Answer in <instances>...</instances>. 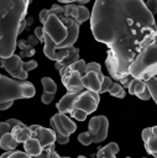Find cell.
I'll list each match as a JSON object with an SVG mask.
<instances>
[{
	"label": "cell",
	"mask_w": 157,
	"mask_h": 158,
	"mask_svg": "<svg viewBox=\"0 0 157 158\" xmlns=\"http://www.w3.org/2000/svg\"><path fill=\"white\" fill-rule=\"evenodd\" d=\"M35 36H36V38L40 41V42H42L43 41V30H42V27H36V30H35Z\"/></svg>",
	"instance_id": "ab89813d"
},
{
	"label": "cell",
	"mask_w": 157,
	"mask_h": 158,
	"mask_svg": "<svg viewBox=\"0 0 157 158\" xmlns=\"http://www.w3.org/2000/svg\"><path fill=\"white\" fill-rule=\"evenodd\" d=\"M0 158H32V157L28 156L26 152L14 149V151H6L4 154L0 156Z\"/></svg>",
	"instance_id": "f1b7e54d"
},
{
	"label": "cell",
	"mask_w": 157,
	"mask_h": 158,
	"mask_svg": "<svg viewBox=\"0 0 157 158\" xmlns=\"http://www.w3.org/2000/svg\"><path fill=\"white\" fill-rule=\"evenodd\" d=\"M78 158H87V157H84V156H78Z\"/></svg>",
	"instance_id": "7dc6e473"
},
{
	"label": "cell",
	"mask_w": 157,
	"mask_h": 158,
	"mask_svg": "<svg viewBox=\"0 0 157 158\" xmlns=\"http://www.w3.org/2000/svg\"><path fill=\"white\" fill-rule=\"evenodd\" d=\"M41 83H42V86L45 89V93L56 94V91H57V84L53 81V79H51L48 77H43L41 79Z\"/></svg>",
	"instance_id": "83f0119b"
},
{
	"label": "cell",
	"mask_w": 157,
	"mask_h": 158,
	"mask_svg": "<svg viewBox=\"0 0 157 158\" xmlns=\"http://www.w3.org/2000/svg\"><path fill=\"white\" fill-rule=\"evenodd\" d=\"M6 122H7L12 128H14V127H16V126H22V125H25L23 122H21L20 120H16V118H9Z\"/></svg>",
	"instance_id": "60d3db41"
},
{
	"label": "cell",
	"mask_w": 157,
	"mask_h": 158,
	"mask_svg": "<svg viewBox=\"0 0 157 158\" xmlns=\"http://www.w3.org/2000/svg\"><path fill=\"white\" fill-rule=\"evenodd\" d=\"M90 28L95 40L109 48L105 65L115 80L129 77L131 63L157 37L155 17L142 0L95 1Z\"/></svg>",
	"instance_id": "6da1fadb"
},
{
	"label": "cell",
	"mask_w": 157,
	"mask_h": 158,
	"mask_svg": "<svg viewBox=\"0 0 157 158\" xmlns=\"http://www.w3.org/2000/svg\"><path fill=\"white\" fill-rule=\"evenodd\" d=\"M36 90L33 84L27 80H15L0 75V104L14 101L16 99L32 98Z\"/></svg>",
	"instance_id": "5b68a950"
},
{
	"label": "cell",
	"mask_w": 157,
	"mask_h": 158,
	"mask_svg": "<svg viewBox=\"0 0 157 158\" xmlns=\"http://www.w3.org/2000/svg\"><path fill=\"white\" fill-rule=\"evenodd\" d=\"M63 11L70 17H73L79 25L87 21L88 19H90V11L83 5L67 4V5H63Z\"/></svg>",
	"instance_id": "7c38bea8"
},
{
	"label": "cell",
	"mask_w": 157,
	"mask_h": 158,
	"mask_svg": "<svg viewBox=\"0 0 157 158\" xmlns=\"http://www.w3.org/2000/svg\"><path fill=\"white\" fill-rule=\"evenodd\" d=\"M142 158H146V157H142Z\"/></svg>",
	"instance_id": "681fc988"
},
{
	"label": "cell",
	"mask_w": 157,
	"mask_h": 158,
	"mask_svg": "<svg viewBox=\"0 0 157 158\" xmlns=\"http://www.w3.org/2000/svg\"><path fill=\"white\" fill-rule=\"evenodd\" d=\"M99 101H100L99 94L90 91V90H83L75 98V100L73 102V109L82 110L87 115H89L96 110Z\"/></svg>",
	"instance_id": "8992f818"
},
{
	"label": "cell",
	"mask_w": 157,
	"mask_h": 158,
	"mask_svg": "<svg viewBox=\"0 0 157 158\" xmlns=\"http://www.w3.org/2000/svg\"><path fill=\"white\" fill-rule=\"evenodd\" d=\"M26 28V19H22L20 22V27H19V33L23 32V30Z\"/></svg>",
	"instance_id": "f6af8a7d"
},
{
	"label": "cell",
	"mask_w": 157,
	"mask_h": 158,
	"mask_svg": "<svg viewBox=\"0 0 157 158\" xmlns=\"http://www.w3.org/2000/svg\"><path fill=\"white\" fill-rule=\"evenodd\" d=\"M137 96H138L141 100H150V99H151V95H150V93L147 91V89H146L145 91H142L141 94H138Z\"/></svg>",
	"instance_id": "7bdbcfd3"
},
{
	"label": "cell",
	"mask_w": 157,
	"mask_h": 158,
	"mask_svg": "<svg viewBox=\"0 0 157 158\" xmlns=\"http://www.w3.org/2000/svg\"><path fill=\"white\" fill-rule=\"evenodd\" d=\"M30 2V0H0V58L14 54L20 22L26 17Z\"/></svg>",
	"instance_id": "7a4b0ae2"
},
{
	"label": "cell",
	"mask_w": 157,
	"mask_h": 158,
	"mask_svg": "<svg viewBox=\"0 0 157 158\" xmlns=\"http://www.w3.org/2000/svg\"><path fill=\"white\" fill-rule=\"evenodd\" d=\"M63 85L67 88L68 93H79L85 90L82 84V75L77 70H73L69 65L66 67L61 74Z\"/></svg>",
	"instance_id": "9c48e42d"
},
{
	"label": "cell",
	"mask_w": 157,
	"mask_h": 158,
	"mask_svg": "<svg viewBox=\"0 0 157 158\" xmlns=\"http://www.w3.org/2000/svg\"><path fill=\"white\" fill-rule=\"evenodd\" d=\"M145 85H146L147 91L151 95V99L156 102L157 101V79H156V77H152L147 81H145Z\"/></svg>",
	"instance_id": "d4e9b609"
},
{
	"label": "cell",
	"mask_w": 157,
	"mask_h": 158,
	"mask_svg": "<svg viewBox=\"0 0 157 158\" xmlns=\"http://www.w3.org/2000/svg\"><path fill=\"white\" fill-rule=\"evenodd\" d=\"M111 83H112V79H111L110 77H104L103 81H101V85H100V90H99V94L108 91V90H109V88H110V85H111Z\"/></svg>",
	"instance_id": "d6a6232c"
},
{
	"label": "cell",
	"mask_w": 157,
	"mask_h": 158,
	"mask_svg": "<svg viewBox=\"0 0 157 158\" xmlns=\"http://www.w3.org/2000/svg\"><path fill=\"white\" fill-rule=\"evenodd\" d=\"M32 22H33V19H32V17H28V19H26V26H30V25H32Z\"/></svg>",
	"instance_id": "bcb514c9"
},
{
	"label": "cell",
	"mask_w": 157,
	"mask_h": 158,
	"mask_svg": "<svg viewBox=\"0 0 157 158\" xmlns=\"http://www.w3.org/2000/svg\"><path fill=\"white\" fill-rule=\"evenodd\" d=\"M104 77H105L104 74L100 75L95 72H85V74L82 77V84H83L84 89L99 94L100 85H101V81H103Z\"/></svg>",
	"instance_id": "5bb4252c"
},
{
	"label": "cell",
	"mask_w": 157,
	"mask_h": 158,
	"mask_svg": "<svg viewBox=\"0 0 157 158\" xmlns=\"http://www.w3.org/2000/svg\"><path fill=\"white\" fill-rule=\"evenodd\" d=\"M47 15H48V10H47V9H43V10L40 11L38 17H40V21H41L42 25L46 22V20H47Z\"/></svg>",
	"instance_id": "f35d334b"
},
{
	"label": "cell",
	"mask_w": 157,
	"mask_h": 158,
	"mask_svg": "<svg viewBox=\"0 0 157 158\" xmlns=\"http://www.w3.org/2000/svg\"><path fill=\"white\" fill-rule=\"evenodd\" d=\"M12 104H14V101H7V102H2V104H0V111L9 109V107H10Z\"/></svg>",
	"instance_id": "ee69618b"
},
{
	"label": "cell",
	"mask_w": 157,
	"mask_h": 158,
	"mask_svg": "<svg viewBox=\"0 0 157 158\" xmlns=\"http://www.w3.org/2000/svg\"><path fill=\"white\" fill-rule=\"evenodd\" d=\"M89 135L93 138L94 143H100L103 142L106 136H108V130H109V120L104 115L94 116L89 120Z\"/></svg>",
	"instance_id": "52a82bcc"
},
{
	"label": "cell",
	"mask_w": 157,
	"mask_h": 158,
	"mask_svg": "<svg viewBox=\"0 0 157 158\" xmlns=\"http://www.w3.org/2000/svg\"><path fill=\"white\" fill-rule=\"evenodd\" d=\"M56 116H57V118H58V122H59V125L62 126V128L66 131V133L67 135H72L75 130H77V125L68 117V116H66V114H56Z\"/></svg>",
	"instance_id": "44dd1931"
},
{
	"label": "cell",
	"mask_w": 157,
	"mask_h": 158,
	"mask_svg": "<svg viewBox=\"0 0 157 158\" xmlns=\"http://www.w3.org/2000/svg\"><path fill=\"white\" fill-rule=\"evenodd\" d=\"M16 46L20 47V54H19V57H20L21 59H22V58H26V57H32V56H35V53H36L35 48H33L32 46H30V44L26 42V40H20V41H17V42H16Z\"/></svg>",
	"instance_id": "603a6c76"
},
{
	"label": "cell",
	"mask_w": 157,
	"mask_h": 158,
	"mask_svg": "<svg viewBox=\"0 0 157 158\" xmlns=\"http://www.w3.org/2000/svg\"><path fill=\"white\" fill-rule=\"evenodd\" d=\"M126 158H130V157H126Z\"/></svg>",
	"instance_id": "f907efd6"
},
{
	"label": "cell",
	"mask_w": 157,
	"mask_h": 158,
	"mask_svg": "<svg viewBox=\"0 0 157 158\" xmlns=\"http://www.w3.org/2000/svg\"><path fill=\"white\" fill-rule=\"evenodd\" d=\"M11 136L17 143H25L27 139L32 137V130L30 126L22 125V126H16L11 130Z\"/></svg>",
	"instance_id": "e0dca14e"
},
{
	"label": "cell",
	"mask_w": 157,
	"mask_h": 158,
	"mask_svg": "<svg viewBox=\"0 0 157 158\" xmlns=\"http://www.w3.org/2000/svg\"><path fill=\"white\" fill-rule=\"evenodd\" d=\"M30 128L32 130V137H35L40 142V146L42 148H45L49 144H54L56 135L52 130L42 127L40 125H32V126H30Z\"/></svg>",
	"instance_id": "8fae6325"
},
{
	"label": "cell",
	"mask_w": 157,
	"mask_h": 158,
	"mask_svg": "<svg viewBox=\"0 0 157 158\" xmlns=\"http://www.w3.org/2000/svg\"><path fill=\"white\" fill-rule=\"evenodd\" d=\"M17 142L14 139V137L11 136V132H7L5 135L1 136L0 138V148L5 149V151H14L17 147Z\"/></svg>",
	"instance_id": "7402d4cb"
},
{
	"label": "cell",
	"mask_w": 157,
	"mask_h": 158,
	"mask_svg": "<svg viewBox=\"0 0 157 158\" xmlns=\"http://www.w3.org/2000/svg\"><path fill=\"white\" fill-rule=\"evenodd\" d=\"M26 42H27L30 46H32V47L40 43V41L36 38V36H35V35H31V36H28V38H27V41H26Z\"/></svg>",
	"instance_id": "b9f144b4"
},
{
	"label": "cell",
	"mask_w": 157,
	"mask_h": 158,
	"mask_svg": "<svg viewBox=\"0 0 157 158\" xmlns=\"http://www.w3.org/2000/svg\"><path fill=\"white\" fill-rule=\"evenodd\" d=\"M61 158H70V157H61Z\"/></svg>",
	"instance_id": "c3c4849f"
},
{
	"label": "cell",
	"mask_w": 157,
	"mask_h": 158,
	"mask_svg": "<svg viewBox=\"0 0 157 158\" xmlns=\"http://www.w3.org/2000/svg\"><path fill=\"white\" fill-rule=\"evenodd\" d=\"M143 5H145V7L151 12V15H152V16L156 14V10H157V1H156V0L143 1Z\"/></svg>",
	"instance_id": "e575fe53"
},
{
	"label": "cell",
	"mask_w": 157,
	"mask_h": 158,
	"mask_svg": "<svg viewBox=\"0 0 157 158\" xmlns=\"http://www.w3.org/2000/svg\"><path fill=\"white\" fill-rule=\"evenodd\" d=\"M49 125H51L52 131H53L54 135H56V141H57L59 144H66V143L69 142V135H67L66 131L62 128V126L59 125L58 118H57L56 115H53L52 118L49 120Z\"/></svg>",
	"instance_id": "9a60e30c"
},
{
	"label": "cell",
	"mask_w": 157,
	"mask_h": 158,
	"mask_svg": "<svg viewBox=\"0 0 157 158\" xmlns=\"http://www.w3.org/2000/svg\"><path fill=\"white\" fill-rule=\"evenodd\" d=\"M108 91H109V94H110L111 96L120 98V99L125 98V95H126L125 89H124L119 83H116V81H112V83H111V85H110V88H109Z\"/></svg>",
	"instance_id": "484cf974"
},
{
	"label": "cell",
	"mask_w": 157,
	"mask_h": 158,
	"mask_svg": "<svg viewBox=\"0 0 157 158\" xmlns=\"http://www.w3.org/2000/svg\"><path fill=\"white\" fill-rule=\"evenodd\" d=\"M157 44L156 41L150 43L142 49V52L135 58V60L129 67V75L134 79L147 81L150 78L157 74Z\"/></svg>",
	"instance_id": "277c9868"
},
{
	"label": "cell",
	"mask_w": 157,
	"mask_h": 158,
	"mask_svg": "<svg viewBox=\"0 0 157 158\" xmlns=\"http://www.w3.org/2000/svg\"><path fill=\"white\" fill-rule=\"evenodd\" d=\"M23 149L31 157H37L42 152V147L40 146V142L35 137H31L23 143Z\"/></svg>",
	"instance_id": "ffe728a7"
},
{
	"label": "cell",
	"mask_w": 157,
	"mask_h": 158,
	"mask_svg": "<svg viewBox=\"0 0 157 158\" xmlns=\"http://www.w3.org/2000/svg\"><path fill=\"white\" fill-rule=\"evenodd\" d=\"M79 26L73 17L63 11V6L54 4L48 10L47 20L42 30L56 44V48L59 49L73 47L79 35Z\"/></svg>",
	"instance_id": "3957f363"
},
{
	"label": "cell",
	"mask_w": 157,
	"mask_h": 158,
	"mask_svg": "<svg viewBox=\"0 0 157 158\" xmlns=\"http://www.w3.org/2000/svg\"><path fill=\"white\" fill-rule=\"evenodd\" d=\"M69 114H70V116H72V117H74L75 120H79V121H84V120L87 118V114H85L84 111H82V110L73 109Z\"/></svg>",
	"instance_id": "836d02e7"
},
{
	"label": "cell",
	"mask_w": 157,
	"mask_h": 158,
	"mask_svg": "<svg viewBox=\"0 0 157 158\" xmlns=\"http://www.w3.org/2000/svg\"><path fill=\"white\" fill-rule=\"evenodd\" d=\"M79 93H67L64 96H62V99L56 105L59 114H67V112H70L73 110V102H74V100Z\"/></svg>",
	"instance_id": "2e32d148"
},
{
	"label": "cell",
	"mask_w": 157,
	"mask_h": 158,
	"mask_svg": "<svg viewBox=\"0 0 157 158\" xmlns=\"http://www.w3.org/2000/svg\"><path fill=\"white\" fill-rule=\"evenodd\" d=\"M33 158H61V157L56 152L54 144H49V146L42 148V152L37 157H33Z\"/></svg>",
	"instance_id": "4316f807"
},
{
	"label": "cell",
	"mask_w": 157,
	"mask_h": 158,
	"mask_svg": "<svg viewBox=\"0 0 157 158\" xmlns=\"http://www.w3.org/2000/svg\"><path fill=\"white\" fill-rule=\"evenodd\" d=\"M45 42V48H43V52L46 54L47 58H49L51 60H56V62H61L66 57H68L72 51L74 49V47H69V48H56V44L52 42V40L46 35L43 33V41Z\"/></svg>",
	"instance_id": "30bf717a"
},
{
	"label": "cell",
	"mask_w": 157,
	"mask_h": 158,
	"mask_svg": "<svg viewBox=\"0 0 157 158\" xmlns=\"http://www.w3.org/2000/svg\"><path fill=\"white\" fill-rule=\"evenodd\" d=\"M0 64L15 79L17 80L27 79V72H25L23 69V60L19 57V54H12L9 58H0Z\"/></svg>",
	"instance_id": "ba28073f"
},
{
	"label": "cell",
	"mask_w": 157,
	"mask_h": 158,
	"mask_svg": "<svg viewBox=\"0 0 157 158\" xmlns=\"http://www.w3.org/2000/svg\"><path fill=\"white\" fill-rule=\"evenodd\" d=\"M53 99H54V94H48V93H45V91H43L42 95H41V101H42L43 104H46V105L51 104Z\"/></svg>",
	"instance_id": "8d00e7d4"
},
{
	"label": "cell",
	"mask_w": 157,
	"mask_h": 158,
	"mask_svg": "<svg viewBox=\"0 0 157 158\" xmlns=\"http://www.w3.org/2000/svg\"><path fill=\"white\" fill-rule=\"evenodd\" d=\"M116 153H119V144L110 142L96 152V158H115Z\"/></svg>",
	"instance_id": "d6986e66"
},
{
	"label": "cell",
	"mask_w": 157,
	"mask_h": 158,
	"mask_svg": "<svg viewBox=\"0 0 157 158\" xmlns=\"http://www.w3.org/2000/svg\"><path fill=\"white\" fill-rule=\"evenodd\" d=\"M85 62L83 60V59H78L77 62H74L73 64H70L69 67L73 69V70H77L78 73H80V75L83 77L84 74H85Z\"/></svg>",
	"instance_id": "f546056e"
},
{
	"label": "cell",
	"mask_w": 157,
	"mask_h": 158,
	"mask_svg": "<svg viewBox=\"0 0 157 158\" xmlns=\"http://www.w3.org/2000/svg\"><path fill=\"white\" fill-rule=\"evenodd\" d=\"M127 89H129V93H130L131 95H136V96H137L138 94H141L142 91L146 90V85H145V81L132 78V79L130 80L129 85H127Z\"/></svg>",
	"instance_id": "cb8c5ba5"
},
{
	"label": "cell",
	"mask_w": 157,
	"mask_h": 158,
	"mask_svg": "<svg viewBox=\"0 0 157 158\" xmlns=\"http://www.w3.org/2000/svg\"><path fill=\"white\" fill-rule=\"evenodd\" d=\"M35 68H37V62L36 60L31 59L28 62H23V69H25V72L28 73L30 70H33Z\"/></svg>",
	"instance_id": "d590c367"
},
{
	"label": "cell",
	"mask_w": 157,
	"mask_h": 158,
	"mask_svg": "<svg viewBox=\"0 0 157 158\" xmlns=\"http://www.w3.org/2000/svg\"><path fill=\"white\" fill-rule=\"evenodd\" d=\"M142 139L145 143L146 151L153 156L157 157V127H147L142 131Z\"/></svg>",
	"instance_id": "4fadbf2b"
},
{
	"label": "cell",
	"mask_w": 157,
	"mask_h": 158,
	"mask_svg": "<svg viewBox=\"0 0 157 158\" xmlns=\"http://www.w3.org/2000/svg\"><path fill=\"white\" fill-rule=\"evenodd\" d=\"M85 72H95V73H98V74H103L101 73V67H100V64H98V63H95V62H91V63H88V64H85Z\"/></svg>",
	"instance_id": "1f68e13d"
},
{
	"label": "cell",
	"mask_w": 157,
	"mask_h": 158,
	"mask_svg": "<svg viewBox=\"0 0 157 158\" xmlns=\"http://www.w3.org/2000/svg\"><path fill=\"white\" fill-rule=\"evenodd\" d=\"M0 75H1V74H0Z\"/></svg>",
	"instance_id": "816d5d0a"
},
{
	"label": "cell",
	"mask_w": 157,
	"mask_h": 158,
	"mask_svg": "<svg viewBox=\"0 0 157 158\" xmlns=\"http://www.w3.org/2000/svg\"><path fill=\"white\" fill-rule=\"evenodd\" d=\"M78 59H79V48H75V47H74V49L72 51V53H70L68 57H66L63 60L56 62V63H54V67H56V69L59 72V75H61L62 72H63V69H64L66 67L73 64V63L77 62Z\"/></svg>",
	"instance_id": "ac0fdd59"
},
{
	"label": "cell",
	"mask_w": 157,
	"mask_h": 158,
	"mask_svg": "<svg viewBox=\"0 0 157 158\" xmlns=\"http://www.w3.org/2000/svg\"><path fill=\"white\" fill-rule=\"evenodd\" d=\"M78 141L83 144V146H89L90 143H93V138L91 136L89 135V132H83V133H79L78 135Z\"/></svg>",
	"instance_id": "4dcf8cb0"
},
{
	"label": "cell",
	"mask_w": 157,
	"mask_h": 158,
	"mask_svg": "<svg viewBox=\"0 0 157 158\" xmlns=\"http://www.w3.org/2000/svg\"><path fill=\"white\" fill-rule=\"evenodd\" d=\"M11 130H12V127L6 121L5 122H0V138H1L2 135L7 133V132H11Z\"/></svg>",
	"instance_id": "74e56055"
}]
</instances>
